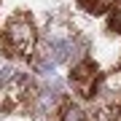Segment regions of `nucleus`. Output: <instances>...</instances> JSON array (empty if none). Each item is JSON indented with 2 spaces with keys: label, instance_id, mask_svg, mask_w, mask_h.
<instances>
[{
  "label": "nucleus",
  "instance_id": "1",
  "mask_svg": "<svg viewBox=\"0 0 121 121\" xmlns=\"http://www.w3.org/2000/svg\"><path fill=\"white\" fill-rule=\"evenodd\" d=\"M38 46V30L30 11H16L0 27V54L8 59H30Z\"/></svg>",
  "mask_w": 121,
  "mask_h": 121
},
{
  "label": "nucleus",
  "instance_id": "2",
  "mask_svg": "<svg viewBox=\"0 0 121 121\" xmlns=\"http://www.w3.org/2000/svg\"><path fill=\"white\" fill-rule=\"evenodd\" d=\"M35 81L24 73L0 75V113H19L35 99Z\"/></svg>",
  "mask_w": 121,
  "mask_h": 121
},
{
  "label": "nucleus",
  "instance_id": "3",
  "mask_svg": "<svg viewBox=\"0 0 121 121\" xmlns=\"http://www.w3.org/2000/svg\"><path fill=\"white\" fill-rule=\"evenodd\" d=\"M70 86L73 91L81 99H94L97 91H99V81H102V73H99L97 62L89 59V56H83L81 62H75L73 67H70V75H67Z\"/></svg>",
  "mask_w": 121,
  "mask_h": 121
},
{
  "label": "nucleus",
  "instance_id": "4",
  "mask_svg": "<svg viewBox=\"0 0 121 121\" xmlns=\"http://www.w3.org/2000/svg\"><path fill=\"white\" fill-rule=\"evenodd\" d=\"M56 121H89V116L83 113V108L78 102H73L70 97L62 99L59 110H56Z\"/></svg>",
  "mask_w": 121,
  "mask_h": 121
},
{
  "label": "nucleus",
  "instance_id": "5",
  "mask_svg": "<svg viewBox=\"0 0 121 121\" xmlns=\"http://www.w3.org/2000/svg\"><path fill=\"white\" fill-rule=\"evenodd\" d=\"M94 121H121V97L99 105L94 113Z\"/></svg>",
  "mask_w": 121,
  "mask_h": 121
},
{
  "label": "nucleus",
  "instance_id": "6",
  "mask_svg": "<svg viewBox=\"0 0 121 121\" xmlns=\"http://www.w3.org/2000/svg\"><path fill=\"white\" fill-rule=\"evenodd\" d=\"M78 8L86 11V13H94V16H102V13H108L113 5H116V0H75Z\"/></svg>",
  "mask_w": 121,
  "mask_h": 121
},
{
  "label": "nucleus",
  "instance_id": "7",
  "mask_svg": "<svg viewBox=\"0 0 121 121\" xmlns=\"http://www.w3.org/2000/svg\"><path fill=\"white\" fill-rule=\"evenodd\" d=\"M108 30L121 35V0H116V5L110 8V16H108Z\"/></svg>",
  "mask_w": 121,
  "mask_h": 121
}]
</instances>
